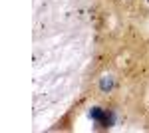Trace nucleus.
<instances>
[{
  "mask_svg": "<svg viewBox=\"0 0 149 133\" xmlns=\"http://www.w3.org/2000/svg\"><path fill=\"white\" fill-rule=\"evenodd\" d=\"M113 123H115V113L113 111H107V113H103V117L100 119V125L102 127H113Z\"/></svg>",
  "mask_w": 149,
  "mask_h": 133,
  "instance_id": "obj_1",
  "label": "nucleus"
},
{
  "mask_svg": "<svg viewBox=\"0 0 149 133\" xmlns=\"http://www.w3.org/2000/svg\"><path fill=\"white\" fill-rule=\"evenodd\" d=\"M103 113H105V111H103L102 107H92L88 115H90V119H93V121H97V123H100V119L103 117Z\"/></svg>",
  "mask_w": 149,
  "mask_h": 133,
  "instance_id": "obj_3",
  "label": "nucleus"
},
{
  "mask_svg": "<svg viewBox=\"0 0 149 133\" xmlns=\"http://www.w3.org/2000/svg\"><path fill=\"white\" fill-rule=\"evenodd\" d=\"M100 89H102V91H111V89H113V78H111V76H103V78L100 79Z\"/></svg>",
  "mask_w": 149,
  "mask_h": 133,
  "instance_id": "obj_2",
  "label": "nucleus"
}]
</instances>
